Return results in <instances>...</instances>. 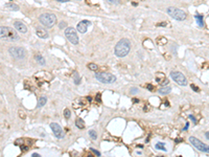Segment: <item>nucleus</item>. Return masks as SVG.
<instances>
[{"label": "nucleus", "mask_w": 209, "mask_h": 157, "mask_svg": "<svg viewBox=\"0 0 209 157\" xmlns=\"http://www.w3.org/2000/svg\"><path fill=\"white\" fill-rule=\"evenodd\" d=\"M190 87L192 88V90H194V91H199V87H197V86L194 85V84H191V85H190Z\"/></svg>", "instance_id": "30"}, {"label": "nucleus", "mask_w": 209, "mask_h": 157, "mask_svg": "<svg viewBox=\"0 0 209 157\" xmlns=\"http://www.w3.org/2000/svg\"><path fill=\"white\" fill-rule=\"evenodd\" d=\"M195 18H196L198 24H199L200 26H203L204 25V24H203V16L200 15V14H197V15L195 16Z\"/></svg>", "instance_id": "18"}, {"label": "nucleus", "mask_w": 209, "mask_h": 157, "mask_svg": "<svg viewBox=\"0 0 209 157\" xmlns=\"http://www.w3.org/2000/svg\"><path fill=\"white\" fill-rule=\"evenodd\" d=\"M170 91H172V88L169 87V86H163V87H161L160 89L158 90V92L160 93V94H162V95L169 94Z\"/></svg>", "instance_id": "14"}, {"label": "nucleus", "mask_w": 209, "mask_h": 157, "mask_svg": "<svg viewBox=\"0 0 209 157\" xmlns=\"http://www.w3.org/2000/svg\"><path fill=\"white\" fill-rule=\"evenodd\" d=\"M108 2L111 4H120V0H108Z\"/></svg>", "instance_id": "25"}, {"label": "nucleus", "mask_w": 209, "mask_h": 157, "mask_svg": "<svg viewBox=\"0 0 209 157\" xmlns=\"http://www.w3.org/2000/svg\"><path fill=\"white\" fill-rule=\"evenodd\" d=\"M73 79H74V84L79 85V82H81V79H79V74L76 71L73 72Z\"/></svg>", "instance_id": "20"}, {"label": "nucleus", "mask_w": 209, "mask_h": 157, "mask_svg": "<svg viewBox=\"0 0 209 157\" xmlns=\"http://www.w3.org/2000/svg\"><path fill=\"white\" fill-rule=\"evenodd\" d=\"M161 85L162 86H165V85H167V84H169V80L167 79H164V81H161Z\"/></svg>", "instance_id": "29"}, {"label": "nucleus", "mask_w": 209, "mask_h": 157, "mask_svg": "<svg viewBox=\"0 0 209 157\" xmlns=\"http://www.w3.org/2000/svg\"><path fill=\"white\" fill-rule=\"evenodd\" d=\"M155 148L157 150H161V151H166V148H165V145L163 142H159L155 145Z\"/></svg>", "instance_id": "19"}, {"label": "nucleus", "mask_w": 209, "mask_h": 157, "mask_svg": "<svg viewBox=\"0 0 209 157\" xmlns=\"http://www.w3.org/2000/svg\"><path fill=\"white\" fill-rule=\"evenodd\" d=\"M56 1H58V2H68L69 0H56Z\"/></svg>", "instance_id": "38"}, {"label": "nucleus", "mask_w": 209, "mask_h": 157, "mask_svg": "<svg viewBox=\"0 0 209 157\" xmlns=\"http://www.w3.org/2000/svg\"><path fill=\"white\" fill-rule=\"evenodd\" d=\"M8 8H11V10H13V11H18V10H19V6H17L16 4H8Z\"/></svg>", "instance_id": "23"}, {"label": "nucleus", "mask_w": 209, "mask_h": 157, "mask_svg": "<svg viewBox=\"0 0 209 157\" xmlns=\"http://www.w3.org/2000/svg\"><path fill=\"white\" fill-rule=\"evenodd\" d=\"M95 78L104 84H112L116 81V77L110 72H95Z\"/></svg>", "instance_id": "4"}, {"label": "nucleus", "mask_w": 209, "mask_h": 157, "mask_svg": "<svg viewBox=\"0 0 209 157\" xmlns=\"http://www.w3.org/2000/svg\"><path fill=\"white\" fill-rule=\"evenodd\" d=\"M39 21L44 26L50 28V27H52L54 24L56 23V15H53V14L45 13V14H42V15L39 17Z\"/></svg>", "instance_id": "3"}, {"label": "nucleus", "mask_w": 209, "mask_h": 157, "mask_svg": "<svg viewBox=\"0 0 209 157\" xmlns=\"http://www.w3.org/2000/svg\"><path fill=\"white\" fill-rule=\"evenodd\" d=\"M189 142H191V145L194 146V147H196L199 151L205 152V153H209V146L204 144V142H202L201 140L198 139L197 137H195V136H190Z\"/></svg>", "instance_id": "7"}, {"label": "nucleus", "mask_w": 209, "mask_h": 157, "mask_svg": "<svg viewBox=\"0 0 209 157\" xmlns=\"http://www.w3.org/2000/svg\"><path fill=\"white\" fill-rule=\"evenodd\" d=\"M170 78L174 80L177 84H179V85H181V86L187 85V79L185 78V76H184L182 72L172 71L170 72Z\"/></svg>", "instance_id": "9"}, {"label": "nucleus", "mask_w": 209, "mask_h": 157, "mask_svg": "<svg viewBox=\"0 0 209 157\" xmlns=\"http://www.w3.org/2000/svg\"><path fill=\"white\" fill-rule=\"evenodd\" d=\"M46 103H47V97L46 96H41V97H39V100H38V107L41 108V107L45 106Z\"/></svg>", "instance_id": "15"}, {"label": "nucleus", "mask_w": 209, "mask_h": 157, "mask_svg": "<svg viewBox=\"0 0 209 157\" xmlns=\"http://www.w3.org/2000/svg\"><path fill=\"white\" fill-rule=\"evenodd\" d=\"M96 101L99 102V103L101 102V94H99V93H97V95H96Z\"/></svg>", "instance_id": "34"}, {"label": "nucleus", "mask_w": 209, "mask_h": 157, "mask_svg": "<svg viewBox=\"0 0 209 157\" xmlns=\"http://www.w3.org/2000/svg\"><path fill=\"white\" fill-rule=\"evenodd\" d=\"M50 128L52 132H53L54 136L59 139H62L64 137V132H63V129L61 128L60 125H58L56 123H51L50 124Z\"/></svg>", "instance_id": "10"}, {"label": "nucleus", "mask_w": 209, "mask_h": 157, "mask_svg": "<svg viewBox=\"0 0 209 157\" xmlns=\"http://www.w3.org/2000/svg\"><path fill=\"white\" fill-rule=\"evenodd\" d=\"M189 128V123H186V126L184 127V129H183V131H186L187 129Z\"/></svg>", "instance_id": "35"}, {"label": "nucleus", "mask_w": 209, "mask_h": 157, "mask_svg": "<svg viewBox=\"0 0 209 157\" xmlns=\"http://www.w3.org/2000/svg\"><path fill=\"white\" fill-rule=\"evenodd\" d=\"M65 36L70 43H72V44H74V45L79 44L78 34H76V29H74L73 27H67V28L65 29Z\"/></svg>", "instance_id": "8"}, {"label": "nucleus", "mask_w": 209, "mask_h": 157, "mask_svg": "<svg viewBox=\"0 0 209 157\" xmlns=\"http://www.w3.org/2000/svg\"><path fill=\"white\" fill-rule=\"evenodd\" d=\"M19 116L22 117V118H25V115H24V112H23V111H19Z\"/></svg>", "instance_id": "33"}, {"label": "nucleus", "mask_w": 209, "mask_h": 157, "mask_svg": "<svg viewBox=\"0 0 209 157\" xmlns=\"http://www.w3.org/2000/svg\"><path fill=\"white\" fill-rule=\"evenodd\" d=\"M14 26H15V28L17 29V31H19L20 33H22V34H25L27 31V27L25 26V24L21 21H16Z\"/></svg>", "instance_id": "13"}, {"label": "nucleus", "mask_w": 209, "mask_h": 157, "mask_svg": "<svg viewBox=\"0 0 209 157\" xmlns=\"http://www.w3.org/2000/svg\"><path fill=\"white\" fill-rule=\"evenodd\" d=\"M8 52L15 59H18V60H22V59L25 58L26 56V51L23 48V47H19V46H12L8 48Z\"/></svg>", "instance_id": "6"}, {"label": "nucleus", "mask_w": 209, "mask_h": 157, "mask_svg": "<svg viewBox=\"0 0 209 157\" xmlns=\"http://www.w3.org/2000/svg\"><path fill=\"white\" fill-rule=\"evenodd\" d=\"M205 137L207 138V139L209 140V131H208V132H206V133H205Z\"/></svg>", "instance_id": "36"}, {"label": "nucleus", "mask_w": 209, "mask_h": 157, "mask_svg": "<svg viewBox=\"0 0 209 157\" xmlns=\"http://www.w3.org/2000/svg\"><path fill=\"white\" fill-rule=\"evenodd\" d=\"M59 26H60V28H65V27L67 26V24H66V22H64V21H61V23L59 24Z\"/></svg>", "instance_id": "27"}, {"label": "nucleus", "mask_w": 209, "mask_h": 157, "mask_svg": "<svg viewBox=\"0 0 209 157\" xmlns=\"http://www.w3.org/2000/svg\"><path fill=\"white\" fill-rule=\"evenodd\" d=\"M88 68H89L90 70H92V71H96V70L98 69V66L96 64H94V63H90V64H88Z\"/></svg>", "instance_id": "21"}, {"label": "nucleus", "mask_w": 209, "mask_h": 157, "mask_svg": "<svg viewBox=\"0 0 209 157\" xmlns=\"http://www.w3.org/2000/svg\"><path fill=\"white\" fill-rule=\"evenodd\" d=\"M90 150H91V151L93 152V153L95 154V155H97V156H101V153H99L98 151H96V150H94V149H93V148H91V149H90Z\"/></svg>", "instance_id": "31"}, {"label": "nucleus", "mask_w": 209, "mask_h": 157, "mask_svg": "<svg viewBox=\"0 0 209 157\" xmlns=\"http://www.w3.org/2000/svg\"><path fill=\"white\" fill-rule=\"evenodd\" d=\"M167 14H169L172 18L178 20V21H184V20L186 19V17H187L184 11L180 10V8H174V6H169V8H167Z\"/></svg>", "instance_id": "5"}, {"label": "nucleus", "mask_w": 209, "mask_h": 157, "mask_svg": "<svg viewBox=\"0 0 209 157\" xmlns=\"http://www.w3.org/2000/svg\"><path fill=\"white\" fill-rule=\"evenodd\" d=\"M64 116H65L66 118H67V119L70 117V110H69V109H65V111H64Z\"/></svg>", "instance_id": "24"}, {"label": "nucleus", "mask_w": 209, "mask_h": 157, "mask_svg": "<svg viewBox=\"0 0 209 157\" xmlns=\"http://www.w3.org/2000/svg\"><path fill=\"white\" fill-rule=\"evenodd\" d=\"M36 34H37V36L39 38H41V39H47V38L49 37L48 31L42 26H38L37 28H36Z\"/></svg>", "instance_id": "11"}, {"label": "nucleus", "mask_w": 209, "mask_h": 157, "mask_svg": "<svg viewBox=\"0 0 209 157\" xmlns=\"http://www.w3.org/2000/svg\"><path fill=\"white\" fill-rule=\"evenodd\" d=\"M76 126L78 127L79 129H84L85 128V123L82 118H76Z\"/></svg>", "instance_id": "16"}, {"label": "nucleus", "mask_w": 209, "mask_h": 157, "mask_svg": "<svg viewBox=\"0 0 209 157\" xmlns=\"http://www.w3.org/2000/svg\"><path fill=\"white\" fill-rule=\"evenodd\" d=\"M89 136L91 137V139H93V140H95L97 138V134H96V132H95L94 130H90L89 131Z\"/></svg>", "instance_id": "22"}, {"label": "nucleus", "mask_w": 209, "mask_h": 157, "mask_svg": "<svg viewBox=\"0 0 209 157\" xmlns=\"http://www.w3.org/2000/svg\"><path fill=\"white\" fill-rule=\"evenodd\" d=\"M188 118H189V119H191L192 122L195 123V124H197V118L195 117V116H194V115H192V114H190L189 116H188Z\"/></svg>", "instance_id": "28"}, {"label": "nucleus", "mask_w": 209, "mask_h": 157, "mask_svg": "<svg viewBox=\"0 0 209 157\" xmlns=\"http://www.w3.org/2000/svg\"><path fill=\"white\" fill-rule=\"evenodd\" d=\"M146 88H149V90H151V91H153L155 88H154V86L153 85H151V84H147L146 85Z\"/></svg>", "instance_id": "32"}, {"label": "nucleus", "mask_w": 209, "mask_h": 157, "mask_svg": "<svg viewBox=\"0 0 209 157\" xmlns=\"http://www.w3.org/2000/svg\"><path fill=\"white\" fill-rule=\"evenodd\" d=\"M89 25H90V22L88 21V20H83V21H81L78 24L76 28H78V31L81 34H85L86 31H87V28H88V26H89Z\"/></svg>", "instance_id": "12"}, {"label": "nucleus", "mask_w": 209, "mask_h": 157, "mask_svg": "<svg viewBox=\"0 0 209 157\" xmlns=\"http://www.w3.org/2000/svg\"><path fill=\"white\" fill-rule=\"evenodd\" d=\"M130 93H131V94H137L138 89H137V88H132V89L130 90Z\"/></svg>", "instance_id": "26"}, {"label": "nucleus", "mask_w": 209, "mask_h": 157, "mask_svg": "<svg viewBox=\"0 0 209 157\" xmlns=\"http://www.w3.org/2000/svg\"><path fill=\"white\" fill-rule=\"evenodd\" d=\"M35 59H36V61L38 62V64H40V65H45V63H46L45 59L43 58L41 54H37V56L35 57Z\"/></svg>", "instance_id": "17"}, {"label": "nucleus", "mask_w": 209, "mask_h": 157, "mask_svg": "<svg viewBox=\"0 0 209 157\" xmlns=\"http://www.w3.org/2000/svg\"><path fill=\"white\" fill-rule=\"evenodd\" d=\"M33 157H40V154H37V153H34L33 155H31Z\"/></svg>", "instance_id": "37"}, {"label": "nucleus", "mask_w": 209, "mask_h": 157, "mask_svg": "<svg viewBox=\"0 0 209 157\" xmlns=\"http://www.w3.org/2000/svg\"><path fill=\"white\" fill-rule=\"evenodd\" d=\"M133 102H134V103H137V102H139V100H137V99H134V100H133Z\"/></svg>", "instance_id": "39"}, {"label": "nucleus", "mask_w": 209, "mask_h": 157, "mask_svg": "<svg viewBox=\"0 0 209 157\" xmlns=\"http://www.w3.org/2000/svg\"><path fill=\"white\" fill-rule=\"evenodd\" d=\"M131 51V42L128 39H121L115 45L114 54L119 58H124Z\"/></svg>", "instance_id": "1"}, {"label": "nucleus", "mask_w": 209, "mask_h": 157, "mask_svg": "<svg viewBox=\"0 0 209 157\" xmlns=\"http://www.w3.org/2000/svg\"><path fill=\"white\" fill-rule=\"evenodd\" d=\"M0 37L1 39L5 41H18L19 36L14 31L13 28L8 26H1L0 27Z\"/></svg>", "instance_id": "2"}]
</instances>
